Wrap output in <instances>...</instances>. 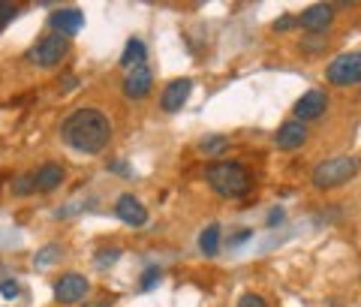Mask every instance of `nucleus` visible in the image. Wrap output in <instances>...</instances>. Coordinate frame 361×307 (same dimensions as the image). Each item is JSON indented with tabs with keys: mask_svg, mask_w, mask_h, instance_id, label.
<instances>
[{
	"mask_svg": "<svg viewBox=\"0 0 361 307\" xmlns=\"http://www.w3.org/2000/svg\"><path fill=\"white\" fill-rule=\"evenodd\" d=\"M61 139L78 154H99L111 142V121L99 109H75L61 124Z\"/></svg>",
	"mask_w": 361,
	"mask_h": 307,
	"instance_id": "obj_1",
	"label": "nucleus"
},
{
	"mask_svg": "<svg viewBox=\"0 0 361 307\" xmlns=\"http://www.w3.org/2000/svg\"><path fill=\"white\" fill-rule=\"evenodd\" d=\"M205 178H208V184L214 187V193L223 196V199H244L247 193L253 190L250 172H247L241 163H232V160L211 163L205 169Z\"/></svg>",
	"mask_w": 361,
	"mask_h": 307,
	"instance_id": "obj_2",
	"label": "nucleus"
},
{
	"mask_svg": "<svg viewBox=\"0 0 361 307\" xmlns=\"http://www.w3.org/2000/svg\"><path fill=\"white\" fill-rule=\"evenodd\" d=\"M355 169H358L355 157H334V160H325L313 169V187H319V190L341 187L355 175Z\"/></svg>",
	"mask_w": 361,
	"mask_h": 307,
	"instance_id": "obj_3",
	"label": "nucleus"
},
{
	"mask_svg": "<svg viewBox=\"0 0 361 307\" xmlns=\"http://www.w3.org/2000/svg\"><path fill=\"white\" fill-rule=\"evenodd\" d=\"M331 85H358L361 82V52H343L337 54V58L329 64V70H325Z\"/></svg>",
	"mask_w": 361,
	"mask_h": 307,
	"instance_id": "obj_4",
	"label": "nucleus"
},
{
	"mask_svg": "<svg viewBox=\"0 0 361 307\" xmlns=\"http://www.w3.org/2000/svg\"><path fill=\"white\" fill-rule=\"evenodd\" d=\"M66 52H70V40L61 37V33H49V37H42L33 45L27 58L37 66H58L66 58Z\"/></svg>",
	"mask_w": 361,
	"mask_h": 307,
	"instance_id": "obj_5",
	"label": "nucleus"
},
{
	"mask_svg": "<svg viewBox=\"0 0 361 307\" xmlns=\"http://www.w3.org/2000/svg\"><path fill=\"white\" fill-rule=\"evenodd\" d=\"M90 283L85 275H75V271H70V275H63L54 280V299H58L61 304H78L87 295Z\"/></svg>",
	"mask_w": 361,
	"mask_h": 307,
	"instance_id": "obj_6",
	"label": "nucleus"
},
{
	"mask_svg": "<svg viewBox=\"0 0 361 307\" xmlns=\"http://www.w3.org/2000/svg\"><path fill=\"white\" fill-rule=\"evenodd\" d=\"M151 88H154V73L148 64L135 66V70H130L127 78H123V97L127 100H145L151 94Z\"/></svg>",
	"mask_w": 361,
	"mask_h": 307,
	"instance_id": "obj_7",
	"label": "nucleus"
},
{
	"mask_svg": "<svg viewBox=\"0 0 361 307\" xmlns=\"http://www.w3.org/2000/svg\"><path fill=\"white\" fill-rule=\"evenodd\" d=\"M325 109H329V94L319 90V88H313V90H307V94L295 102V118H298V124L316 121V118L325 115Z\"/></svg>",
	"mask_w": 361,
	"mask_h": 307,
	"instance_id": "obj_8",
	"label": "nucleus"
},
{
	"mask_svg": "<svg viewBox=\"0 0 361 307\" xmlns=\"http://www.w3.org/2000/svg\"><path fill=\"white\" fill-rule=\"evenodd\" d=\"M334 21V9L329 4H313L298 16V25L307 33H325Z\"/></svg>",
	"mask_w": 361,
	"mask_h": 307,
	"instance_id": "obj_9",
	"label": "nucleus"
},
{
	"mask_svg": "<svg viewBox=\"0 0 361 307\" xmlns=\"http://www.w3.org/2000/svg\"><path fill=\"white\" fill-rule=\"evenodd\" d=\"M115 214L121 223L127 226H145L148 223V211H145V205L133 196V193H123V196L115 202Z\"/></svg>",
	"mask_w": 361,
	"mask_h": 307,
	"instance_id": "obj_10",
	"label": "nucleus"
},
{
	"mask_svg": "<svg viewBox=\"0 0 361 307\" xmlns=\"http://www.w3.org/2000/svg\"><path fill=\"white\" fill-rule=\"evenodd\" d=\"M190 90H193V82H190V78H175V82H169L163 97H160L163 112H180V106L190 100Z\"/></svg>",
	"mask_w": 361,
	"mask_h": 307,
	"instance_id": "obj_11",
	"label": "nucleus"
},
{
	"mask_svg": "<svg viewBox=\"0 0 361 307\" xmlns=\"http://www.w3.org/2000/svg\"><path fill=\"white\" fill-rule=\"evenodd\" d=\"M304 142H307V127L298 121H286L283 127L277 130V139H274V145L280 151H298Z\"/></svg>",
	"mask_w": 361,
	"mask_h": 307,
	"instance_id": "obj_12",
	"label": "nucleus"
},
{
	"mask_svg": "<svg viewBox=\"0 0 361 307\" xmlns=\"http://www.w3.org/2000/svg\"><path fill=\"white\" fill-rule=\"evenodd\" d=\"M51 28L54 33H61V37H73L85 28V16L78 13V9H58V13H51Z\"/></svg>",
	"mask_w": 361,
	"mask_h": 307,
	"instance_id": "obj_13",
	"label": "nucleus"
},
{
	"mask_svg": "<svg viewBox=\"0 0 361 307\" xmlns=\"http://www.w3.org/2000/svg\"><path fill=\"white\" fill-rule=\"evenodd\" d=\"M33 178H37V190L51 193V190H58L63 184V166H58V163H42L37 172H33Z\"/></svg>",
	"mask_w": 361,
	"mask_h": 307,
	"instance_id": "obj_14",
	"label": "nucleus"
},
{
	"mask_svg": "<svg viewBox=\"0 0 361 307\" xmlns=\"http://www.w3.org/2000/svg\"><path fill=\"white\" fill-rule=\"evenodd\" d=\"M145 58H148V49H145L142 40H130L127 49H123V58H121V66H127V70H135V66H142Z\"/></svg>",
	"mask_w": 361,
	"mask_h": 307,
	"instance_id": "obj_15",
	"label": "nucleus"
},
{
	"mask_svg": "<svg viewBox=\"0 0 361 307\" xmlns=\"http://www.w3.org/2000/svg\"><path fill=\"white\" fill-rule=\"evenodd\" d=\"M199 247L205 256H217V250H220V226L217 223H211L208 229L199 235Z\"/></svg>",
	"mask_w": 361,
	"mask_h": 307,
	"instance_id": "obj_16",
	"label": "nucleus"
},
{
	"mask_svg": "<svg viewBox=\"0 0 361 307\" xmlns=\"http://www.w3.org/2000/svg\"><path fill=\"white\" fill-rule=\"evenodd\" d=\"M61 259V247L58 244H49V247H42V250H37V256H33V263H37V268H49V265H54Z\"/></svg>",
	"mask_w": 361,
	"mask_h": 307,
	"instance_id": "obj_17",
	"label": "nucleus"
},
{
	"mask_svg": "<svg viewBox=\"0 0 361 307\" xmlns=\"http://www.w3.org/2000/svg\"><path fill=\"white\" fill-rule=\"evenodd\" d=\"M13 193H16V196H30V193H37V178H33L30 172L27 175H18L13 181Z\"/></svg>",
	"mask_w": 361,
	"mask_h": 307,
	"instance_id": "obj_18",
	"label": "nucleus"
},
{
	"mask_svg": "<svg viewBox=\"0 0 361 307\" xmlns=\"http://www.w3.org/2000/svg\"><path fill=\"white\" fill-rule=\"evenodd\" d=\"M226 145H229V139H223V136H211L208 142H202V151L205 154H220Z\"/></svg>",
	"mask_w": 361,
	"mask_h": 307,
	"instance_id": "obj_19",
	"label": "nucleus"
},
{
	"mask_svg": "<svg viewBox=\"0 0 361 307\" xmlns=\"http://www.w3.org/2000/svg\"><path fill=\"white\" fill-rule=\"evenodd\" d=\"M157 280H160V268H157V265L145 268V275H142V289H145V292L154 289V287H157Z\"/></svg>",
	"mask_w": 361,
	"mask_h": 307,
	"instance_id": "obj_20",
	"label": "nucleus"
},
{
	"mask_svg": "<svg viewBox=\"0 0 361 307\" xmlns=\"http://www.w3.org/2000/svg\"><path fill=\"white\" fill-rule=\"evenodd\" d=\"M0 295H4V299H9V301L18 299V295H21L18 280H4V283H0Z\"/></svg>",
	"mask_w": 361,
	"mask_h": 307,
	"instance_id": "obj_21",
	"label": "nucleus"
},
{
	"mask_svg": "<svg viewBox=\"0 0 361 307\" xmlns=\"http://www.w3.org/2000/svg\"><path fill=\"white\" fill-rule=\"evenodd\" d=\"M118 256H121V250H99V253H97V265H99V268L115 265V263H118Z\"/></svg>",
	"mask_w": 361,
	"mask_h": 307,
	"instance_id": "obj_22",
	"label": "nucleus"
},
{
	"mask_svg": "<svg viewBox=\"0 0 361 307\" xmlns=\"http://www.w3.org/2000/svg\"><path fill=\"white\" fill-rule=\"evenodd\" d=\"M325 45H329V42H322L319 37H316V33H310V37H307V40H304V42H301V49H304V52H307V54H316V52H322V49H325Z\"/></svg>",
	"mask_w": 361,
	"mask_h": 307,
	"instance_id": "obj_23",
	"label": "nucleus"
},
{
	"mask_svg": "<svg viewBox=\"0 0 361 307\" xmlns=\"http://www.w3.org/2000/svg\"><path fill=\"white\" fill-rule=\"evenodd\" d=\"M238 307H268V301L262 299V295H256V292H247V295H241Z\"/></svg>",
	"mask_w": 361,
	"mask_h": 307,
	"instance_id": "obj_24",
	"label": "nucleus"
},
{
	"mask_svg": "<svg viewBox=\"0 0 361 307\" xmlns=\"http://www.w3.org/2000/svg\"><path fill=\"white\" fill-rule=\"evenodd\" d=\"M16 16H18V6L16 4H0V28L9 25Z\"/></svg>",
	"mask_w": 361,
	"mask_h": 307,
	"instance_id": "obj_25",
	"label": "nucleus"
},
{
	"mask_svg": "<svg viewBox=\"0 0 361 307\" xmlns=\"http://www.w3.org/2000/svg\"><path fill=\"white\" fill-rule=\"evenodd\" d=\"M298 25V18H292V16H283L280 21H274V30H289V28H295Z\"/></svg>",
	"mask_w": 361,
	"mask_h": 307,
	"instance_id": "obj_26",
	"label": "nucleus"
},
{
	"mask_svg": "<svg viewBox=\"0 0 361 307\" xmlns=\"http://www.w3.org/2000/svg\"><path fill=\"white\" fill-rule=\"evenodd\" d=\"M280 220H283V208H274V211L268 214V226H277Z\"/></svg>",
	"mask_w": 361,
	"mask_h": 307,
	"instance_id": "obj_27",
	"label": "nucleus"
},
{
	"mask_svg": "<svg viewBox=\"0 0 361 307\" xmlns=\"http://www.w3.org/2000/svg\"><path fill=\"white\" fill-rule=\"evenodd\" d=\"M85 307H111L109 301H90V304H85Z\"/></svg>",
	"mask_w": 361,
	"mask_h": 307,
	"instance_id": "obj_28",
	"label": "nucleus"
}]
</instances>
